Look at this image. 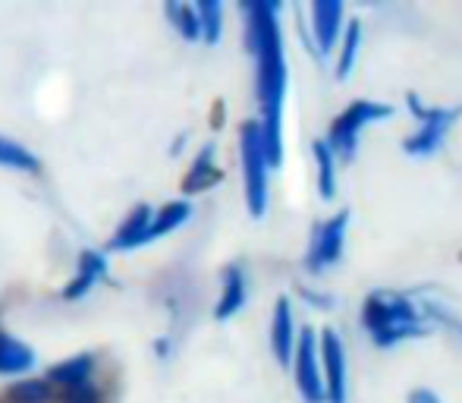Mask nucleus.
I'll return each instance as SVG.
<instances>
[{
  "label": "nucleus",
  "mask_w": 462,
  "mask_h": 403,
  "mask_svg": "<svg viewBox=\"0 0 462 403\" xmlns=\"http://www.w3.org/2000/svg\"><path fill=\"white\" fill-rule=\"evenodd\" d=\"M277 4H249V44L258 63V101H262V142L268 164H280L283 142H280V110L286 92V61L283 38L277 25Z\"/></svg>",
  "instance_id": "f257e3e1"
},
{
  "label": "nucleus",
  "mask_w": 462,
  "mask_h": 403,
  "mask_svg": "<svg viewBox=\"0 0 462 403\" xmlns=\"http://www.w3.org/2000/svg\"><path fill=\"white\" fill-rule=\"evenodd\" d=\"M362 324L374 337L377 347H393L425 331L419 309L400 294H371L362 309Z\"/></svg>",
  "instance_id": "f03ea898"
},
{
  "label": "nucleus",
  "mask_w": 462,
  "mask_h": 403,
  "mask_svg": "<svg viewBox=\"0 0 462 403\" xmlns=\"http://www.w3.org/2000/svg\"><path fill=\"white\" fill-rule=\"evenodd\" d=\"M243 173H245V199H249V211L262 218L268 208V155H264L262 129L258 123H245L243 127Z\"/></svg>",
  "instance_id": "7ed1b4c3"
},
{
  "label": "nucleus",
  "mask_w": 462,
  "mask_h": 403,
  "mask_svg": "<svg viewBox=\"0 0 462 403\" xmlns=\"http://www.w3.org/2000/svg\"><path fill=\"white\" fill-rule=\"evenodd\" d=\"M390 114H393V108H387V104H381V101L349 104V108L334 120V129H330V139H328L330 152L340 155L343 161H353L362 129L371 127L374 120H387Z\"/></svg>",
  "instance_id": "20e7f679"
},
{
  "label": "nucleus",
  "mask_w": 462,
  "mask_h": 403,
  "mask_svg": "<svg viewBox=\"0 0 462 403\" xmlns=\"http://www.w3.org/2000/svg\"><path fill=\"white\" fill-rule=\"evenodd\" d=\"M409 108L419 117V129H415V136L406 139V152L428 158V155H434L447 142V136H450L453 123L459 117V108H425L415 95H409Z\"/></svg>",
  "instance_id": "39448f33"
},
{
  "label": "nucleus",
  "mask_w": 462,
  "mask_h": 403,
  "mask_svg": "<svg viewBox=\"0 0 462 403\" xmlns=\"http://www.w3.org/2000/svg\"><path fill=\"white\" fill-rule=\"evenodd\" d=\"M296 362V385L302 391L305 403H324V375L321 362H318V337L311 328H302V334L296 337V350H292Z\"/></svg>",
  "instance_id": "423d86ee"
},
{
  "label": "nucleus",
  "mask_w": 462,
  "mask_h": 403,
  "mask_svg": "<svg viewBox=\"0 0 462 403\" xmlns=\"http://www.w3.org/2000/svg\"><path fill=\"white\" fill-rule=\"evenodd\" d=\"M346 224H349V211L343 208L340 214H334L328 224H321L315 230V237H311L309 258H305V265H309L311 275L324 271L328 265H334L337 258L343 256V246H346Z\"/></svg>",
  "instance_id": "0eeeda50"
},
{
  "label": "nucleus",
  "mask_w": 462,
  "mask_h": 403,
  "mask_svg": "<svg viewBox=\"0 0 462 403\" xmlns=\"http://www.w3.org/2000/svg\"><path fill=\"white\" fill-rule=\"evenodd\" d=\"M321 375H324V400L346 403V347L337 337V331L321 334Z\"/></svg>",
  "instance_id": "6e6552de"
},
{
  "label": "nucleus",
  "mask_w": 462,
  "mask_h": 403,
  "mask_svg": "<svg viewBox=\"0 0 462 403\" xmlns=\"http://www.w3.org/2000/svg\"><path fill=\"white\" fill-rule=\"evenodd\" d=\"M311 29H315L321 54H330L343 32V4L340 0H318L311 4Z\"/></svg>",
  "instance_id": "1a4fd4ad"
},
{
  "label": "nucleus",
  "mask_w": 462,
  "mask_h": 403,
  "mask_svg": "<svg viewBox=\"0 0 462 403\" xmlns=\"http://www.w3.org/2000/svg\"><path fill=\"white\" fill-rule=\"evenodd\" d=\"M271 343H274V353L283 366H292V350H296V318H292V305L286 296L277 300L274 322H271Z\"/></svg>",
  "instance_id": "9d476101"
},
{
  "label": "nucleus",
  "mask_w": 462,
  "mask_h": 403,
  "mask_svg": "<svg viewBox=\"0 0 462 403\" xmlns=\"http://www.w3.org/2000/svg\"><path fill=\"white\" fill-rule=\"evenodd\" d=\"M35 366V353L23 341L0 334V375H23Z\"/></svg>",
  "instance_id": "9b49d317"
},
{
  "label": "nucleus",
  "mask_w": 462,
  "mask_h": 403,
  "mask_svg": "<svg viewBox=\"0 0 462 403\" xmlns=\"http://www.w3.org/2000/svg\"><path fill=\"white\" fill-rule=\"evenodd\" d=\"M148 224H152V208H148V205L135 208V211L123 220V227L116 230V237H114V243H110V246H114V249H133V246H139L142 239H145Z\"/></svg>",
  "instance_id": "f8f14e48"
},
{
  "label": "nucleus",
  "mask_w": 462,
  "mask_h": 403,
  "mask_svg": "<svg viewBox=\"0 0 462 403\" xmlns=\"http://www.w3.org/2000/svg\"><path fill=\"white\" fill-rule=\"evenodd\" d=\"M104 271H107V258L97 256V252L88 249L86 256H82V268H79V275H76V281L67 287V300H76V296H86L88 290L95 287L97 277H104Z\"/></svg>",
  "instance_id": "ddd939ff"
},
{
  "label": "nucleus",
  "mask_w": 462,
  "mask_h": 403,
  "mask_svg": "<svg viewBox=\"0 0 462 403\" xmlns=\"http://www.w3.org/2000/svg\"><path fill=\"white\" fill-rule=\"evenodd\" d=\"M189 214H192V205H189V202H171V205H164L158 218H152V224H148L145 239H142V243H148V239H158V237H164V233L177 230L180 224H186V220H189Z\"/></svg>",
  "instance_id": "4468645a"
},
{
  "label": "nucleus",
  "mask_w": 462,
  "mask_h": 403,
  "mask_svg": "<svg viewBox=\"0 0 462 403\" xmlns=\"http://www.w3.org/2000/svg\"><path fill=\"white\" fill-rule=\"evenodd\" d=\"M245 303V277L239 268H226V281H224V296L217 303V318H230L243 309Z\"/></svg>",
  "instance_id": "2eb2a0df"
},
{
  "label": "nucleus",
  "mask_w": 462,
  "mask_h": 403,
  "mask_svg": "<svg viewBox=\"0 0 462 403\" xmlns=\"http://www.w3.org/2000/svg\"><path fill=\"white\" fill-rule=\"evenodd\" d=\"M88 375H92V356H73V360L60 362V366H51L48 379L57 381V385H86Z\"/></svg>",
  "instance_id": "dca6fc26"
},
{
  "label": "nucleus",
  "mask_w": 462,
  "mask_h": 403,
  "mask_svg": "<svg viewBox=\"0 0 462 403\" xmlns=\"http://www.w3.org/2000/svg\"><path fill=\"white\" fill-rule=\"evenodd\" d=\"M0 164L13 167V171H25V173H35L38 167H42L35 158V152L19 145L16 139H6V136H0Z\"/></svg>",
  "instance_id": "f3484780"
},
{
  "label": "nucleus",
  "mask_w": 462,
  "mask_h": 403,
  "mask_svg": "<svg viewBox=\"0 0 462 403\" xmlns=\"http://www.w3.org/2000/svg\"><path fill=\"white\" fill-rule=\"evenodd\" d=\"M337 155L330 152L328 142H315V161H318V190L324 199H334L337 192Z\"/></svg>",
  "instance_id": "a211bd4d"
},
{
  "label": "nucleus",
  "mask_w": 462,
  "mask_h": 403,
  "mask_svg": "<svg viewBox=\"0 0 462 403\" xmlns=\"http://www.w3.org/2000/svg\"><path fill=\"white\" fill-rule=\"evenodd\" d=\"M195 16H199V32L208 44H214L220 38V16H224V6L211 4V0H201L195 6Z\"/></svg>",
  "instance_id": "6ab92c4d"
},
{
  "label": "nucleus",
  "mask_w": 462,
  "mask_h": 403,
  "mask_svg": "<svg viewBox=\"0 0 462 403\" xmlns=\"http://www.w3.org/2000/svg\"><path fill=\"white\" fill-rule=\"evenodd\" d=\"M10 400L13 403H48L51 400V388H48V381L25 379V381H19V385H13Z\"/></svg>",
  "instance_id": "aec40b11"
},
{
  "label": "nucleus",
  "mask_w": 462,
  "mask_h": 403,
  "mask_svg": "<svg viewBox=\"0 0 462 403\" xmlns=\"http://www.w3.org/2000/svg\"><path fill=\"white\" fill-rule=\"evenodd\" d=\"M359 42H362V23H349L346 38H343V51H340V63H337V73L349 76L356 63V54H359Z\"/></svg>",
  "instance_id": "412c9836"
},
{
  "label": "nucleus",
  "mask_w": 462,
  "mask_h": 403,
  "mask_svg": "<svg viewBox=\"0 0 462 403\" xmlns=\"http://www.w3.org/2000/svg\"><path fill=\"white\" fill-rule=\"evenodd\" d=\"M189 183H186V190H201V186H208V183H214L217 180V171L211 167V148H205V155L199 158V164L192 167V173H189Z\"/></svg>",
  "instance_id": "4be33fe9"
},
{
  "label": "nucleus",
  "mask_w": 462,
  "mask_h": 403,
  "mask_svg": "<svg viewBox=\"0 0 462 403\" xmlns=\"http://www.w3.org/2000/svg\"><path fill=\"white\" fill-rule=\"evenodd\" d=\"M173 13H177V23H180V32H183L186 38H199V16H195L192 6H171Z\"/></svg>",
  "instance_id": "5701e85b"
},
{
  "label": "nucleus",
  "mask_w": 462,
  "mask_h": 403,
  "mask_svg": "<svg viewBox=\"0 0 462 403\" xmlns=\"http://www.w3.org/2000/svg\"><path fill=\"white\" fill-rule=\"evenodd\" d=\"M63 403H97V391L92 385H76V388H69V394H67V400Z\"/></svg>",
  "instance_id": "b1692460"
},
{
  "label": "nucleus",
  "mask_w": 462,
  "mask_h": 403,
  "mask_svg": "<svg viewBox=\"0 0 462 403\" xmlns=\"http://www.w3.org/2000/svg\"><path fill=\"white\" fill-rule=\"evenodd\" d=\"M409 400L412 403H440V398L434 391H428V388H419V391L409 394Z\"/></svg>",
  "instance_id": "393cba45"
}]
</instances>
